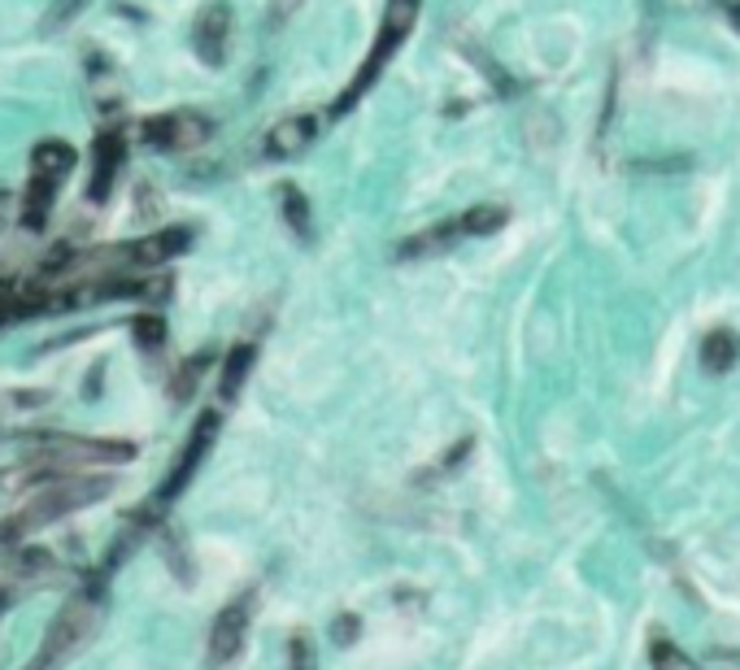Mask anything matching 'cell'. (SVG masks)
I'll return each mask as SVG.
<instances>
[{
  "instance_id": "6da1fadb",
  "label": "cell",
  "mask_w": 740,
  "mask_h": 670,
  "mask_svg": "<svg viewBox=\"0 0 740 670\" xmlns=\"http://www.w3.org/2000/svg\"><path fill=\"white\" fill-rule=\"evenodd\" d=\"M105 492H110V479H105V474H88V470L48 479V483L35 488V496H31L13 518L0 523V545L26 536V532H35V527H48V523H57V518H66V514H75V510L97 505Z\"/></svg>"
},
{
  "instance_id": "7a4b0ae2",
  "label": "cell",
  "mask_w": 740,
  "mask_h": 670,
  "mask_svg": "<svg viewBox=\"0 0 740 670\" xmlns=\"http://www.w3.org/2000/svg\"><path fill=\"white\" fill-rule=\"evenodd\" d=\"M418 9H423V0H388V9H383V22H379V35H374V44H370L367 62L358 66V75L349 79V88L332 101V118H345V113L354 110L362 97H367L370 88L379 83V75L388 70V62L401 53V44H405V35L414 31V22H418Z\"/></svg>"
},
{
  "instance_id": "3957f363",
  "label": "cell",
  "mask_w": 740,
  "mask_h": 670,
  "mask_svg": "<svg viewBox=\"0 0 740 670\" xmlns=\"http://www.w3.org/2000/svg\"><path fill=\"white\" fill-rule=\"evenodd\" d=\"M92 632H97V601H92V596H75V601L53 618V627H48V636H44V645H40L31 670H57L66 658H75V654L92 640Z\"/></svg>"
},
{
  "instance_id": "277c9868",
  "label": "cell",
  "mask_w": 740,
  "mask_h": 670,
  "mask_svg": "<svg viewBox=\"0 0 740 670\" xmlns=\"http://www.w3.org/2000/svg\"><path fill=\"white\" fill-rule=\"evenodd\" d=\"M218 432H223V414L218 410H205L197 423H192V432H188V445L179 448V461L170 466V474H166V483H161V492L148 501V514H161L188 483H192V474L201 470V461H205V453H214V440H218Z\"/></svg>"
},
{
  "instance_id": "5b68a950",
  "label": "cell",
  "mask_w": 740,
  "mask_h": 670,
  "mask_svg": "<svg viewBox=\"0 0 740 670\" xmlns=\"http://www.w3.org/2000/svg\"><path fill=\"white\" fill-rule=\"evenodd\" d=\"M214 135V122L197 110H170L153 113L139 122V144L157 148V153H192Z\"/></svg>"
},
{
  "instance_id": "8992f818",
  "label": "cell",
  "mask_w": 740,
  "mask_h": 670,
  "mask_svg": "<svg viewBox=\"0 0 740 670\" xmlns=\"http://www.w3.org/2000/svg\"><path fill=\"white\" fill-rule=\"evenodd\" d=\"M192 248V226H161L144 239H123L119 244V266L123 270H161L166 261L183 257Z\"/></svg>"
},
{
  "instance_id": "52a82bcc",
  "label": "cell",
  "mask_w": 740,
  "mask_h": 670,
  "mask_svg": "<svg viewBox=\"0 0 740 670\" xmlns=\"http://www.w3.org/2000/svg\"><path fill=\"white\" fill-rule=\"evenodd\" d=\"M232 4L227 0H210L197 22H192V53L205 62V66H223L227 53H232Z\"/></svg>"
},
{
  "instance_id": "ba28073f",
  "label": "cell",
  "mask_w": 740,
  "mask_h": 670,
  "mask_svg": "<svg viewBox=\"0 0 740 670\" xmlns=\"http://www.w3.org/2000/svg\"><path fill=\"white\" fill-rule=\"evenodd\" d=\"M123 166H126V139L119 126H110V131L97 135V148H92V179H88V201L92 205H105L114 197Z\"/></svg>"
},
{
  "instance_id": "9c48e42d",
  "label": "cell",
  "mask_w": 740,
  "mask_h": 670,
  "mask_svg": "<svg viewBox=\"0 0 740 670\" xmlns=\"http://www.w3.org/2000/svg\"><path fill=\"white\" fill-rule=\"evenodd\" d=\"M248 614H253V601H248V596L223 605V610L214 614V623H210V662H214V667H227V662L240 658V649H245V640H248Z\"/></svg>"
},
{
  "instance_id": "30bf717a",
  "label": "cell",
  "mask_w": 740,
  "mask_h": 670,
  "mask_svg": "<svg viewBox=\"0 0 740 670\" xmlns=\"http://www.w3.org/2000/svg\"><path fill=\"white\" fill-rule=\"evenodd\" d=\"M318 139V118L314 113H288L261 135V157L270 161H292Z\"/></svg>"
},
{
  "instance_id": "8fae6325",
  "label": "cell",
  "mask_w": 740,
  "mask_h": 670,
  "mask_svg": "<svg viewBox=\"0 0 740 670\" xmlns=\"http://www.w3.org/2000/svg\"><path fill=\"white\" fill-rule=\"evenodd\" d=\"M75 161H79V153L66 139H40L31 148V175L44 179V183H53V188H61L75 175Z\"/></svg>"
},
{
  "instance_id": "7c38bea8",
  "label": "cell",
  "mask_w": 740,
  "mask_h": 670,
  "mask_svg": "<svg viewBox=\"0 0 740 670\" xmlns=\"http://www.w3.org/2000/svg\"><path fill=\"white\" fill-rule=\"evenodd\" d=\"M740 357V335L728 332V327H719V332H710L702 339V366L710 370V375H728L732 366H737Z\"/></svg>"
},
{
  "instance_id": "4fadbf2b",
  "label": "cell",
  "mask_w": 740,
  "mask_h": 670,
  "mask_svg": "<svg viewBox=\"0 0 740 670\" xmlns=\"http://www.w3.org/2000/svg\"><path fill=\"white\" fill-rule=\"evenodd\" d=\"M253 361H257V344H232L227 348V357H223V370H218V392L232 401L236 392H240V383L248 379V370H253Z\"/></svg>"
},
{
  "instance_id": "5bb4252c",
  "label": "cell",
  "mask_w": 740,
  "mask_h": 670,
  "mask_svg": "<svg viewBox=\"0 0 740 670\" xmlns=\"http://www.w3.org/2000/svg\"><path fill=\"white\" fill-rule=\"evenodd\" d=\"M57 192H61V188H53V183H44V179H35V175H31V183H26V192H22V214H18L26 231H40V226L48 223Z\"/></svg>"
},
{
  "instance_id": "9a60e30c",
  "label": "cell",
  "mask_w": 740,
  "mask_h": 670,
  "mask_svg": "<svg viewBox=\"0 0 740 670\" xmlns=\"http://www.w3.org/2000/svg\"><path fill=\"white\" fill-rule=\"evenodd\" d=\"M279 214H283V223H288V231H292L296 239H310V235H314L310 201H305V192H301L296 183H283V192H279Z\"/></svg>"
},
{
  "instance_id": "2e32d148",
  "label": "cell",
  "mask_w": 740,
  "mask_h": 670,
  "mask_svg": "<svg viewBox=\"0 0 740 670\" xmlns=\"http://www.w3.org/2000/svg\"><path fill=\"white\" fill-rule=\"evenodd\" d=\"M458 223H462L467 239H484V235H496L501 226L509 223V210L505 205H471V210L458 214Z\"/></svg>"
},
{
  "instance_id": "e0dca14e",
  "label": "cell",
  "mask_w": 740,
  "mask_h": 670,
  "mask_svg": "<svg viewBox=\"0 0 740 670\" xmlns=\"http://www.w3.org/2000/svg\"><path fill=\"white\" fill-rule=\"evenodd\" d=\"M131 339H135V348H144V353H161V348H166V319H161L157 310L135 314V319H131Z\"/></svg>"
},
{
  "instance_id": "ac0fdd59",
  "label": "cell",
  "mask_w": 740,
  "mask_h": 670,
  "mask_svg": "<svg viewBox=\"0 0 740 670\" xmlns=\"http://www.w3.org/2000/svg\"><path fill=\"white\" fill-rule=\"evenodd\" d=\"M214 366V353H197V357H188L183 366H179V375H175V388H170V397L175 401H188L197 388H201V375Z\"/></svg>"
},
{
  "instance_id": "d6986e66",
  "label": "cell",
  "mask_w": 740,
  "mask_h": 670,
  "mask_svg": "<svg viewBox=\"0 0 740 670\" xmlns=\"http://www.w3.org/2000/svg\"><path fill=\"white\" fill-rule=\"evenodd\" d=\"M649 662L653 670H702L680 645H671V640H653V649H649Z\"/></svg>"
},
{
  "instance_id": "ffe728a7",
  "label": "cell",
  "mask_w": 740,
  "mask_h": 670,
  "mask_svg": "<svg viewBox=\"0 0 740 670\" xmlns=\"http://www.w3.org/2000/svg\"><path fill=\"white\" fill-rule=\"evenodd\" d=\"M88 0H57L53 9H48V26H61V22H70L79 9H83Z\"/></svg>"
},
{
  "instance_id": "44dd1931",
  "label": "cell",
  "mask_w": 740,
  "mask_h": 670,
  "mask_svg": "<svg viewBox=\"0 0 740 670\" xmlns=\"http://www.w3.org/2000/svg\"><path fill=\"white\" fill-rule=\"evenodd\" d=\"M728 13H732V22L740 26V0H732V4H728Z\"/></svg>"
}]
</instances>
